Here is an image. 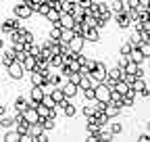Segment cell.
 I'll list each match as a JSON object with an SVG mask.
<instances>
[{
    "mask_svg": "<svg viewBox=\"0 0 150 142\" xmlns=\"http://www.w3.org/2000/svg\"><path fill=\"white\" fill-rule=\"evenodd\" d=\"M148 84L144 82V77H136L134 80V84H131V90H136V92H140V90H144Z\"/></svg>",
    "mask_w": 150,
    "mask_h": 142,
    "instance_id": "cell-34",
    "label": "cell"
},
{
    "mask_svg": "<svg viewBox=\"0 0 150 142\" xmlns=\"http://www.w3.org/2000/svg\"><path fill=\"white\" fill-rule=\"evenodd\" d=\"M6 71H8V77L15 80V82L23 80V75H25V67H23V63H19V61H13V63L6 67Z\"/></svg>",
    "mask_w": 150,
    "mask_h": 142,
    "instance_id": "cell-2",
    "label": "cell"
},
{
    "mask_svg": "<svg viewBox=\"0 0 150 142\" xmlns=\"http://www.w3.org/2000/svg\"><path fill=\"white\" fill-rule=\"evenodd\" d=\"M138 69H140V65L134 63V61H127V63L123 65V71H125V73H131V75H136V73H138Z\"/></svg>",
    "mask_w": 150,
    "mask_h": 142,
    "instance_id": "cell-27",
    "label": "cell"
},
{
    "mask_svg": "<svg viewBox=\"0 0 150 142\" xmlns=\"http://www.w3.org/2000/svg\"><path fill=\"white\" fill-rule=\"evenodd\" d=\"M19 138H21V136H19L17 130H13V128L11 130H4V138H2L4 142H19Z\"/></svg>",
    "mask_w": 150,
    "mask_h": 142,
    "instance_id": "cell-22",
    "label": "cell"
},
{
    "mask_svg": "<svg viewBox=\"0 0 150 142\" xmlns=\"http://www.w3.org/2000/svg\"><path fill=\"white\" fill-rule=\"evenodd\" d=\"M19 25H21V19H17V17L13 15V17H8V19H4L2 23H0V31H2V33H11Z\"/></svg>",
    "mask_w": 150,
    "mask_h": 142,
    "instance_id": "cell-4",
    "label": "cell"
},
{
    "mask_svg": "<svg viewBox=\"0 0 150 142\" xmlns=\"http://www.w3.org/2000/svg\"><path fill=\"white\" fill-rule=\"evenodd\" d=\"M127 61H129V59H127V55H119V59H117V67H121V69H123V65H125Z\"/></svg>",
    "mask_w": 150,
    "mask_h": 142,
    "instance_id": "cell-43",
    "label": "cell"
},
{
    "mask_svg": "<svg viewBox=\"0 0 150 142\" xmlns=\"http://www.w3.org/2000/svg\"><path fill=\"white\" fill-rule=\"evenodd\" d=\"M25 52H27V55H33V57H35L38 52H40V44H38L35 40H33V42H27V44H25Z\"/></svg>",
    "mask_w": 150,
    "mask_h": 142,
    "instance_id": "cell-32",
    "label": "cell"
},
{
    "mask_svg": "<svg viewBox=\"0 0 150 142\" xmlns=\"http://www.w3.org/2000/svg\"><path fill=\"white\" fill-rule=\"evenodd\" d=\"M71 15H73V19H75V21H81V19H83V15H86V9H83L79 2H75V6H73Z\"/></svg>",
    "mask_w": 150,
    "mask_h": 142,
    "instance_id": "cell-19",
    "label": "cell"
},
{
    "mask_svg": "<svg viewBox=\"0 0 150 142\" xmlns=\"http://www.w3.org/2000/svg\"><path fill=\"white\" fill-rule=\"evenodd\" d=\"M61 88H63V94H65V98H73L75 94L79 92V86H77V84H73V82H69V80H67V82H65Z\"/></svg>",
    "mask_w": 150,
    "mask_h": 142,
    "instance_id": "cell-8",
    "label": "cell"
},
{
    "mask_svg": "<svg viewBox=\"0 0 150 142\" xmlns=\"http://www.w3.org/2000/svg\"><path fill=\"white\" fill-rule=\"evenodd\" d=\"M108 130H110V134H112V136H117V134H121V132H123V123H119V121H117V123H110Z\"/></svg>",
    "mask_w": 150,
    "mask_h": 142,
    "instance_id": "cell-37",
    "label": "cell"
},
{
    "mask_svg": "<svg viewBox=\"0 0 150 142\" xmlns=\"http://www.w3.org/2000/svg\"><path fill=\"white\" fill-rule=\"evenodd\" d=\"M123 73H125V71H123L121 67H117V65H115V67H110V69L106 71V77H110V80H115V82H117V80H121V77H123Z\"/></svg>",
    "mask_w": 150,
    "mask_h": 142,
    "instance_id": "cell-16",
    "label": "cell"
},
{
    "mask_svg": "<svg viewBox=\"0 0 150 142\" xmlns=\"http://www.w3.org/2000/svg\"><path fill=\"white\" fill-rule=\"evenodd\" d=\"M0 50H4V40L0 38Z\"/></svg>",
    "mask_w": 150,
    "mask_h": 142,
    "instance_id": "cell-49",
    "label": "cell"
},
{
    "mask_svg": "<svg viewBox=\"0 0 150 142\" xmlns=\"http://www.w3.org/2000/svg\"><path fill=\"white\" fill-rule=\"evenodd\" d=\"M79 90H86V88H90V86H96V82H94L92 77H90V73H83L81 77H79Z\"/></svg>",
    "mask_w": 150,
    "mask_h": 142,
    "instance_id": "cell-17",
    "label": "cell"
},
{
    "mask_svg": "<svg viewBox=\"0 0 150 142\" xmlns=\"http://www.w3.org/2000/svg\"><path fill=\"white\" fill-rule=\"evenodd\" d=\"M50 96H52V100H54V102H61V100L65 98V94H63V88H61V86L52 88V90H50Z\"/></svg>",
    "mask_w": 150,
    "mask_h": 142,
    "instance_id": "cell-29",
    "label": "cell"
},
{
    "mask_svg": "<svg viewBox=\"0 0 150 142\" xmlns=\"http://www.w3.org/2000/svg\"><path fill=\"white\" fill-rule=\"evenodd\" d=\"M23 119H25L27 123H35L38 119H40V115L35 113V109H25V111H23Z\"/></svg>",
    "mask_w": 150,
    "mask_h": 142,
    "instance_id": "cell-20",
    "label": "cell"
},
{
    "mask_svg": "<svg viewBox=\"0 0 150 142\" xmlns=\"http://www.w3.org/2000/svg\"><path fill=\"white\" fill-rule=\"evenodd\" d=\"M112 90L119 92V94L123 96V94H127V92H129V84H127V82H123V80H117V82H115V86H112Z\"/></svg>",
    "mask_w": 150,
    "mask_h": 142,
    "instance_id": "cell-18",
    "label": "cell"
},
{
    "mask_svg": "<svg viewBox=\"0 0 150 142\" xmlns=\"http://www.w3.org/2000/svg\"><path fill=\"white\" fill-rule=\"evenodd\" d=\"M29 82H31V86H40L44 82V77L40 71H29Z\"/></svg>",
    "mask_w": 150,
    "mask_h": 142,
    "instance_id": "cell-30",
    "label": "cell"
},
{
    "mask_svg": "<svg viewBox=\"0 0 150 142\" xmlns=\"http://www.w3.org/2000/svg\"><path fill=\"white\" fill-rule=\"evenodd\" d=\"M29 4H38V2H42V0H27Z\"/></svg>",
    "mask_w": 150,
    "mask_h": 142,
    "instance_id": "cell-48",
    "label": "cell"
},
{
    "mask_svg": "<svg viewBox=\"0 0 150 142\" xmlns=\"http://www.w3.org/2000/svg\"><path fill=\"white\" fill-rule=\"evenodd\" d=\"M17 31H19V36H21V40L27 44V42H33L35 40V36H33V31H29L27 27H23V25H19L17 27Z\"/></svg>",
    "mask_w": 150,
    "mask_h": 142,
    "instance_id": "cell-12",
    "label": "cell"
},
{
    "mask_svg": "<svg viewBox=\"0 0 150 142\" xmlns=\"http://www.w3.org/2000/svg\"><path fill=\"white\" fill-rule=\"evenodd\" d=\"M2 55H0V65L2 67H8L13 61H15V55H13V50H0Z\"/></svg>",
    "mask_w": 150,
    "mask_h": 142,
    "instance_id": "cell-15",
    "label": "cell"
},
{
    "mask_svg": "<svg viewBox=\"0 0 150 142\" xmlns=\"http://www.w3.org/2000/svg\"><path fill=\"white\" fill-rule=\"evenodd\" d=\"M35 113L40 115V117H48V115H50V107H46V104H42V102H38Z\"/></svg>",
    "mask_w": 150,
    "mask_h": 142,
    "instance_id": "cell-35",
    "label": "cell"
},
{
    "mask_svg": "<svg viewBox=\"0 0 150 142\" xmlns=\"http://www.w3.org/2000/svg\"><path fill=\"white\" fill-rule=\"evenodd\" d=\"M138 142H150V134H140L138 136Z\"/></svg>",
    "mask_w": 150,
    "mask_h": 142,
    "instance_id": "cell-45",
    "label": "cell"
},
{
    "mask_svg": "<svg viewBox=\"0 0 150 142\" xmlns=\"http://www.w3.org/2000/svg\"><path fill=\"white\" fill-rule=\"evenodd\" d=\"M129 50H131V44L129 42H123L119 46V55H129Z\"/></svg>",
    "mask_w": 150,
    "mask_h": 142,
    "instance_id": "cell-41",
    "label": "cell"
},
{
    "mask_svg": "<svg viewBox=\"0 0 150 142\" xmlns=\"http://www.w3.org/2000/svg\"><path fill=\"white\" fill-rule=\"evenodd\" d=\"M83 38H86V42H100L102 40L100 38V29H96V27H88L86 33H83Z\"/></svg>",
    "mask_w": 150,
    "mask_h": 142,
    "instance_id": "cell-10",
    "label": "cell"
},
{
    "mask_svg": "<svg viewBox=\"0 0 150 142\" xmlns=\"http://www.w3.org/2000/svg\"><path fill=\"white\" fill-rule=\"evenodd\" d=\"M75 2H77V0H75Z\"/></svg>",
    "mask_w": 150,
    "mask_h": 142,
    "instance_id": "cell-52",
    "label": "cell"
},
{
    "mask_svg": "<svg viewBox=\"0 0 150 142\" xmlns=\"http://www.w3.org/2000/svg\"><path fill=\"white\" fill-rule=\"evenodd\" d=\"M65 63H63V52H59V55H52L50 57V67L52 69H61Z\"/></svg>",
    "mask_w": 150,
    "mask_h": 142,
    "instance_id": "cell-24",
    "label": "cell"
},
{
    "mask_svg": "<svg viewBox=\"0 0 150 142\" xmlns=\"http://www.w3.org/2000/svg\"><path fill=\"white\" fill-rule=\"evenodd\" d=\"M138 94H140V96H144V98H150V88L146 86V88H144V90H140Z\"/></svg>",
    "mask_w": 150,
    "mask_h": 142,
    "instance_id": "cell-44",
    "label": "cell"
},
{
    "mask_svg": "<svg viewBox=\"0 0 150 142\" xmlns=\"http://www.w3.org/2000/svg\"><path fill=\"white\" fill-rule=\"evenodd\" d=\"M15 130L19 132V136H21V134H27V130H29V123L21 117V119H17L15 121Z\"/></svg>",
    "mask_w": 150,
    "mask_h": 142,
    "instance_id": "cell-21",
    "label": "cell"
},
{
    "mask_svg": "<svg viewBox=\"0 0 150 142\" xmlns=\"http://www.w3.org/2000/svg\"><path fill=\"white\" fill-rule=\"evenodd\" d=\"M44 2H52V0H44Z\"/></svg>",
    "mask_w": 150,
    "mask_h": 142,
    "instance_id": "cell-51",
    "label": "cell"
},
{
    "mask_svg": "<svg viewBox=\"0 0 150 142\" xmlns=\"http://www.w3.org/2000/svg\"><path fill=\"white\" fill-rule=\"evenodd\" d=\"M40 123H42L44 132H52L56 128V117H40Z\"/></svg>",
    "mask_w": 150,
    "mask_h": 142,
    "instance_id": "cell-14",
    "label": "cell"
},
{
    "mask_svg": "<svg viewBox=\"0 0 150 142\" xmlns=\"http://www.w3.org/2000/svg\"><path fill=\"white\" fill-rule=\"evenodd\" d=\"M6 111H8V107L0 102V117H2V115H6Z\"/></svg>",
    "mask_w": 150,
    "mask_h": 142,
    "instance_id": "cell-47",
    "label": "cell"
},
{
    "mask_svg": "<svg viewBox=\"0 0 150 142\" xmlns=\"http://www.w3.org/2000/svg\"><path fill=\"white\" fill-rule=\"evenodd\" d=\"M121 111H123V107H121V104H117V102H112V100H108V102L104 104V115H106L108 119L119 117V115H121Z\"/></svg>",
    "mask_w": 150,
    "mask_h": 142,
    "instance_id": "cell-5",
    "label": "cell"
},
{
    "mask_svg": "<svg viewBox=\"0 0 150 142\" xmlns=\"http://www.w3.org/2000/svg\"><path fill=\"white\" fill-rule=\"evenodd\" d=\"M112 19H115V23H117V27H119V29H127V27H131V19H129L125 13H117V15H112Z\"/></svg>",
    "mask_w": 150,
    "mask_h": 142,
    "instance_id": "cell-9",
    "label": "cell"
},
{
    "mask_svg": "<svg viewBox=\"0 0 150 142\" xmlns=\"http://www.w3.org/2000/svg\"><path fill=\"white\" fill-rule=\"evenodd\" d=\"M83 48H86V38H83V36H77V33H75L73 38L69 40V50H73V52H81Z\"/></svg>",
    "mask_w": 150,
    "mask_h": 142,
    "instance_id": "cell-7",
    "label": "cell"
},
{
    "mask_svg": "<svg viewBox=\"0 0 150 142\" xmlns=\"http://www.w3.org/2000/svg\"><path fill=\"white\" fill-rule=\"evenodd\" d=\"M81 113H83V117L94 115V113H96V107H94V104H83V107H81Z\"/></svg>",
    "mask_w": 150,
    "mask_h": 142,
    "instance_id": "cell-39",
    "label": "cell"
},
{
    "mask_svg": "<svg viewBox=\"0 0 150 142\" xmlns=\"http://www.w3.org/2000/svg\"><path fill=\"white\" fill-rule=\"evenodd\" d=\"M42 96H44V92H42V86H31L29 98H33V100H38V102H40V100H42Z\"/></svg>",
    "mask_w": 150,
    "mask_h": 142,
    "instance_id": "cell-28",
    "label": "cell"
},
{
    "mask_svg": "<svg viewBox=\"0 0 150 142\" xmlns=\"http://www.w3.org/2000/svg\"><path fill=\"white\" fill-rule=\"evenodd\" d=\"M127 59H129V61H134V63H138V65H142V63H144V55H142V50H140L138 46L129 50V55H127Z\"/></svg>",
    "mask_w": 150,
    "mask_h": 142,
    "instance_id": "cell-11",
    "label": "cell"
},
{
    "mask_svg": "<svg viewBox=\"0 0 150 142\" xmlns=\"http://www.w3.org/2000/svg\"><path fill=\"white\" fill-rule=\"evenodd\" d=\"M56 109H63V113H65V117H75V113H77V109H75V104L73 102H69V98H63L61 102H56Z\"/></svg>",
    "mask_w": 150,
    "mask_h": 142,
    "instance_id": "cell-6",
    "label": "cell"
},
{
    "mask_svg": "<svg viewBox=\"0 0 150 142\" xmlns=\"http://www.w3.org/2000/svg\"><path fill=\"white\" fill-rule=\"evenodd\" d=\"M25 57H27V52H25V50H17V52H15V61H19V63H23Z\"/></svg>",
    "mask_w": 150,
    "mask_h": 142,
    "instance_id": "cell-42",
    "label": "cell"
},
{
    "mask_svg": "<svg viewBox=\"0 0 150 142\" xmlns=\"http://www.w3.org/2000/svg\"><path fill=\"white\" fill-rule=\"evenodd\" d=\"M61 29H63V27L52 25V27H50V31H48V38H50V40H61Z\"/></svg>",
    "mask_w": 150,
    "mask_h": 142,
    "instance_id": "cell-36",
    "label": "cell"
},
{
    "mask_svg": "<svg viewBox=\"0 0 150 142\" xmlns=\"http://www.w3.org/2000/svg\"><path fill=\"white\" fill-rule=\"evenodd\" d=\"M0 128H2V130H11V128H15V119L2 115V117H0Z\"/></svg>",
    "mask_w": 150,
    "mask_h": 142,
    "instance_id": "cell-31",
    "label": "cell"
},
{
    "mask_svg": "<svg viewBox=\"0 0 150 142\" xmlns=\"http://www.w3.org/2000/svg\"><path fill=\"white\" fill-rule=\"evenodd\" d=\"M125 15L129 17V19H131V21H134V19H136V17H140V11H138V9H125Z\"/></svg>",
    "mask_w": 150,
    "mask_h": 142,
    "instance_id": "cell-40",
    "label": "cell"
},
{
    "mask_svg": "<svg viewBox=\"0 0 150 142\" xmlns=\"http://www.w3.org/2000/svg\"><path fill=\"white\" fill-rule=\"evenodd\" d=\"M23 67H25V73L33 71V69H35V57H33V55H27V57L23 59Z\"/></svg>",
    "mask_w": 150,
    "mask_h": 142,
    "instance_id": "cell-25",
    "label": "cell"
},
{
    "mask_svg": "<svg viewBox=\"0 0 150 142\" xmlns=\"http://www.w3.org/2000/svg\"><path fill=\"white\" fill-rule=\"evenodd\" d=\"M83 98H86V102H94V86L83 90Z\"/></svg>",
    "mask_w": 150,
    "mask_h": 142,
    "instance_id": "cell-38",
    "label": "cell"
},
{
    "mask_svg": "<svg viewBox=\"0 0 150 142\" xmlns=\"http://www.w3.org/2000/svg\"><path fill=\"white\" fill-rule=\"evenodd\" d=\"M106 71H108V67H106L102 61H96V67L90 71V77L96 82V84H98V82H104V80H106Z\"/></svg>",
    "mask_w": 150,
    "mask_h": 142,
    "instance_id": "cell-3",
    "label": "cell"
},
{
    "mask_svg": "<svg viewBox=\"0 0 150 142\" xmlns=\"http://www.w3.org/2000/svg\"><path fill=\"white\" fill-rule=\"evenodd\" d=\"M25 109H27V98L25 96H17L15 98V111L17 113H23Z\"/></svg>",
    "mask_w": 150,
    "mask_h": 142,
    "instance_id": "cell-23",
    "label": "cell"
},
{
    "mask_svg": "<svg viewBox=\"0 0 150 142\" xmlns=\"http://www.w3.org/2000/svg\"><path fill=\"white\" fill-rule=\"evenodd\" d=\"M13 15L17 17V19L25 21V19H29V17L33 15V6L29 2H17V6L13 9Z\"/></svg>",
    "mask_w": 150,
    "mask_h": 142,
    "instance_id": "cell-1",
    "label": "cell"
},
{
    "mask_svg": "<svg viewBox=\"0 0 150 142\" xmlns=\"http://www.w3.org/2000/svg\"><path fill=\"white\" fill-rule=\"evenodd\" d=\"M48 11H50V2H44V0H42V2H38V4H35V13H38V15H42V17H44Z\"/></svg>",
    "mask_w": 150,
    "mask_h": 142,
    "instance_id": "cell-33",
    "label": "cell"
},
{
    "mask_svg": "<svg viewBox=\"0 0 150 142\" xmlns=\"http://www.w3.org/2000/svg\"><path fill=\"white\" fill-rule=\"evenodd\" d=\"M38 107V100H33V98H27V109H35Z\"/></svg>",
    "mask_w": 150,
    "mask_h": 142,
    "instance_id": "cell-46",
    "label": "cell"
},
{
    "mask_svg": "<svg viewBox=\"0 0 150 142\" xmlns=\"http://www.w3.org/2000/svg\"><path fill=\"white\" fill-rule=\"evenodd\" d=\"M127 42L131 44V48H136V46H140L142 44V38H140V31H131V36H129V38H127Z\"/></svg>",
    "mask_w": 150,
    "mask_h": 142,
    "instance_id": "cell-26",
    "label": "cell"
},
{
    "mask_svg": "<svg viewBox=\"0 0 150 142\" xmlns=\"http://www.w3.org/2000/svg\"><path fill=\"white\" fill-rule=\"evenodd\" d=\"M17 2H27V0H17Z\"/></svg>",
    "mask_w": 150,
    "mask_h": 142,
    "instance_id": "cell-50",
    "label": "cell"
},
{
    "mask_svg": "<svg viewBox=\"0 0 150 142\" xmlns=\"http://www.w3.org/2000/svg\"><path fill=\"white\" fill-rule=\"evenodd\" d=\"M44 17H46V19H48V21H50L52 25H56V27H61V23H59V17H61V11H56V9H52V6H50V11H48V13H46Z\"/></svg>",
    "mask_w": 150,
    "mask_h": 142,
    "instance_id": "cell-13",
    "label": "cell"
}]
</instances>
